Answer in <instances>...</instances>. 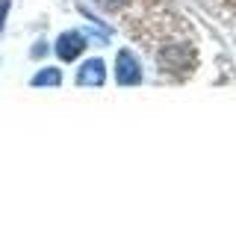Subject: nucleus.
<instances>
[{
  "mask_svg": "<svg viewBox=\"0 0 236 251\" xmlns=\"http://www.w3.org/2000/svg\"><path fill=\"white\" fill-rule=\"evenodd\" d=\"M45 53H47V42H36V45L30 48V56H33V59H42Z\"/></svg>",
  "mask_w": 236,
  "mask_h": 251,
  "instance_id": "obj_6",
  "label": "nucleus"
},
{
  "mask_svg": "<svg viewBox=\"0 0 236 251\" xmlns=\"http://www.w3.org/2000/svg\"><path fill=\"white\" fill-rule=\"evenodd\" d=\"M94 3H97L100 9H118V6H124L127 0H94Z\"/></svg>",
  "mask_w": 236,
  "mask_h": 251,
  "instance_id": "obj_7",
  "label": "nucleus"
},
{
  "mask_svg": "<svg viewBox=\"0 0 236 251\" xmlns=\"http://www.w3.org/2000/svg\"><path fill=\"white\" fill-rule=\"evenodd\" d=\"M30 86H33V89H56V86H62V68H56V65L39 68V71L30 77Z\"/></svg>",
  "mask_w": 236,
  "mask_h": 251,
  "instance_id": "obj_4",
  "label": "nucleus"
},
{
  "mask_svg": "<svg viewBox=\"0 0 236 251\" xmlns=\"http://www.w3.org/2000/svg\"><path fill=\"white\" fill-rule=\"evenodd\" d=\"M86 48H89V36L80 33V30H65V33H59L56 42H53V50H56V56H59L62 62H74Z\"/></svg>",
  "mask_w": 236,
  "mask_h": 251,
  "instance_id": "obj_2",
  "label": "nucleus"
},
{
  "mask_svg": "<svg viewBox=\"0 0 236 251\" xmlns=\"http://www.w3.org/2000/svg\"><path fill=\"white\" fill-rule=\"evenodd\" d=\"M142 62L136 59V53L133 50H118V56H115V83L118 86H139L142 83Z\"/></svg>",
  "mask_w": 236,
  "mask_h": 251,
  "instance_id": "obj_1",
  "label": "nucleus"
},
{
  "mask_svg": "<svg viewBox=\"0 0 236 251\" xmlns=\"http://www.w3.org/2000/svg\"><path fill=\"white\" fill-rule=\"evenodd\" d=\"M106 83V62L103 59H86L80 68H77V86H94L100 89Z\"/></svg>",
  "mask_w": 236,
  "mask_h": 251,
  "instance_id": "obj_3",
  "label": "nucleus"
},
{
  "mask_svg": "<svg viewBox=\"0 0 236 251\" xmlns=\"http://www.w3.org/2000/svg\"><path fill=\"white\" fill-rule=\"evenodd\" d=\"M9 12H12V0H0V33H3V27H6Z\"/></svg>",
  "mask_w": 236,
  "mask_h": 251,
  "instance_id": "obj_5",
  "label": "nucleus"
}]
</instances>
